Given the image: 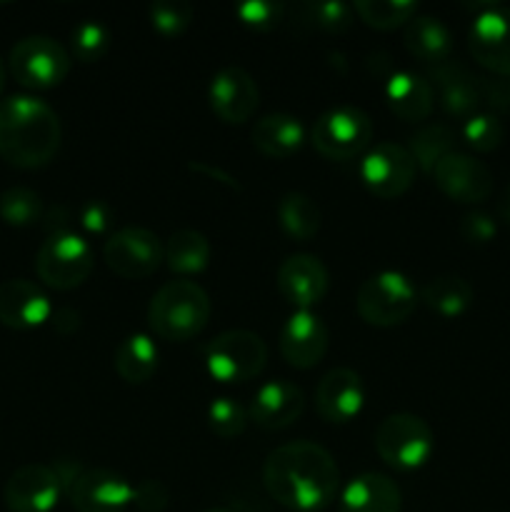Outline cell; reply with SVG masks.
Listing matches in <instances>:
<instances>
[{
	"label": "cell",
	"instance_id": "cell-32",
	"mask_svg": "<svg viewBox=\"0 0 510 512\" xmlns=\"http://www.w3.org/2000/svg\"><path fill=\"white\" fill-rule=\"evenodd\" d=\"M353 10L368 28L395 30L405 28L418 15V3L413 0H360L353 5Z\"/></svg>",
	"mask_w": 510,
	"mask_h": 512
},
{
	"label": "cell",
	"instance_id": "cell-14",
	"mask_svg": "<svg viewBox=\"0 0 510 512\" xmlns=\"http://www.w3.org/2000/svg\"><path fill=\"white\" fill-rule=\"evenodd\" d=\"M75 512H125L133 505V485L108 468H83L65 488Z\"/></svg>",
	"mask_w": 510,
	"mask_h": 512
},
{
	"label": "cell",
	"instance_id": "cell-38",
	"mask_svg": "<svg viewBox=\"0 0 510 512\" xmlns=\"http://www.w3.org/2000/svg\"><path fill=\"white\" fill-rule=\"evenodd\" d=\"M285 5L275 3V0H248V3L235 5V18L245 25V28L255 30V33H270L283 23Z\"/></svg>",
	"mask_w": 510,
	"mask_h": 512
},
{
	"label": "cell",
	"instance_id": "cell-11",
	"mask_svg": "<svg viewBox=\"0 0 510 512\" xmlns=\"http://www.w3.org/2000/svg\"><path fill=\"white\" fill-rule=\"evenodd\" d=\"M418 165L405 145L400 143H375L368 153L360 158L358 175L360 183L375 198L395 200L405 195L413 185Z\"/></svg>",
	"mask_w": 510,
	"mask_h": 512
},
{
	"label": "cell",
	"instance_id": "cell-29",
	"mask_svg": "<svg viewBox=\"0 0 510 512\" xmlns=\"http://www.w3.org/2000/svg\"><path fill=\"white\" fill-rule=\"evenodd\" d=\"M275 215H278V225L288 238L298 240V243H308L320 233L323 225V215H320L318 203L310 195L290 190L275 205Z\"/></svg>",
	"mask_w": 510,
	"mask_h": 512
},
{
	"label": "cell",
	"instance_id": "cell-8",
	"mask_svg": "<svg viewBox=\"0 0 510 512\" xmlns=\"http://www.w3.org/2000/svg\"><path fill=\"white\" fill-rule=\"evenodd\" d=\"M70 50L50 35H28L10 48L8 70L28 90L58 88L70 73Z\"/></svg>",
	"mask_w": 510,
	"mask_h": 512
},
{
	"label": "cell",
	"instance_id": "cell-4",
	"mask_svg": "<svg viewBox=\"0 0 510 512\" xmlns=\"http://www.w3.org/2000/svg\"><path fill=\"white\" fill-rule=\"evenodd\" d=\"M203 363L215 383L243 385L265 370L268 345L253 330H225L205 345Z\"/></svg>",
	"mask_w": 510,
	"mask_h": 512
},
{
	"label": "cell",
	"instance_id": "cell-23",
	"mask_svg": "<svg viewBox=\"0 0 510 512\" xmlns=\"http://www.w3.org/2000/svg\"><path fill=\"white\" fill-rule=\"evenodd\" d=\"M383 98L390 113L403 123H423L435 108V90L428 75L415 70H393L385 78Z\"/></svg>",
	"mask_w": 510,
	"mask_h": 512
},
{
	"label": "cell",
	"instance_id": "cell-47",
	"mask_svg": "<svg viewBox=\"0 0 510 512\" xmlns=\"http://www.w3.org/2000/svg\"><path fill=\"white\" fill-rule=\"evenodd\" d=\"M205 512H235V510H228V508H210V510H205Z\"/></svg>",
	"mask_w": 510,
	"mask_h": 512
},
{
	"label": "cell",
	"instance_id": "cell-28",
	"mask_svg": "<svg viewBox=\"0 0 510 512\" xmlns=\"http://www.w3.org/2000/svg\"><path fill=\"white\" fill-rule=\"evenodd\" d=\"M165 265L180 278L203 273L210 265V240L200 230H175L165 240Z\"/></svg>",
	"mask_w": 510,
	"mask_h": 512
},
{
	"label": "cell",
	"instance_id": "cell-36",
	"mask_svg": "<svg viewBox=\"0 0 510 512\" xmlns=\"http://www.w3.org/2000/svg\"><path fill=\"white\" fill-rule=\"evenodd\" d=\"M205 418H208V428L223 440L240 438L250 423L248 408H243V405L235 398H230V395H220V398L210 400Z\"/></svg>",
	"mask_w": 510,
	"mask_h": 512
},
{
	"label": "cell",
	"instance_id": "cell-30",
	"mask_svg": "<svg viewBox=\"0 0 510 512\" xmlns=\"http://www.w3.org/2000/svg\"><path fill=\"white\" fill-rule=\"evenodd\" d=\"M420 300L440 318H460L473 305V285L460 275H438L420 290Z\"/></svg>",
	"mask_w": 510,
	"mask_h": 512
},
{
	"label": "cell",
	"instance_id": "cell-19",
	"mask_svg": "<svg viewBox=\"0 0 510 512\" xmlns=\"http://www.w3.org/2000/svg\"><path fill=\"white\" fill-rule=\"evenodd\" d=\"M365 385L355 370L333 368L318 380L315 410L330 425H345L363 413Z\"/></svg>",
	"mask_w": 510,
	"mask_h": 512
},
{
	"label": "cell",
	"instance_id": "cell-9",
	"mask_svg": "<svg viewBox=\"0 0 510 512\" xmlns=\"http://www.w3.org/2000/svg\"><path fill=\"white\" fill-rule=\"evenodd\" d=\"M95 253L80 233H53L40 243L35 273L40 283L53 290H75L90 278Z\"/></svg>",
	"mask_w": 510,
	"mask_h": 512
},
{
	"label": "cell",
	"instance_id": "cell-6",
	"mask_svg": "<svg viewBox=\"0 0 510 512\" xmlns=\"http://www.w3.org/2000/svg\"><path fill=\"white\" fill-rule=\"evenodd\" d=\"M375 453L380 455L385 465L395 470H418L433 458L435 453V433L415 413H393L383 418L373 435Z\"/></svg>",
	"mask_w": 510,
	"mask_h": 512
},
{
	"label": "cell",
	"instance_id": "cell-10",
	"mask_svg": "<svg viewBox=\"0 0 510 512\" xmlns=\"http://www.w3.org/2000/svg\"><path fill=\"white\" fill-rule=\"evenodd\" d=\"M103 260L125 280H143L165 263V243L148 228L125 225L113 230L103 245Z\"/></svg>",
	"mask_w": 510,
	"mask_h": 512
},
{
	"label": "cell",
	"instance_id": "cell-24",
	"mask_svg": "<svg viewBox=\"0 0 510 512\" xmlns=\"http://www.w3.org/2000/svg\"><path fill=\"white\" fill-rule=\"evenodd\" d=\"M340 512H400L403 493L383 473H360L340 490Z\"/></svg>",
	"mask_w": 510,
	"mask_h": 512
},
{
	"label": "cell",
	"instance_id": "cell-43",
	"mask_svg": "<svg viewBox=\"0 0 510 512\" xmlns=\"http://www.w3.org/2000/svg\"><path fill=\"white\" fill-rule=\"evenodd\" d=\"M480 93H483V103L488 105V113L498 115L510 113V78H480Z\"/></svg>",
	"mask_w": 510,
	"mask_h": 512
},
{
	"label": "cell",
	"instance_id": "cell-25",
	"mask_svg": "<svg viewBox=\"0 0 510 512\" xmlns=\"http://www.w3.org/2000/svg\"><path fill=\"white\" fill-rule=\"evenodd\" d=\"M250 140H253V148L263 153L265 158L285 160L303 148L308 133H305L303 123L295 115L270 113L255 120L253 130H250Z\"/></svg>",
	"mask_w": 510,
	"mask_h": 512
},
{
	"label": "cell",
	"instance_id": "cell-1",
	"mask_svg": "<svg viewBox=\"0 0 510 512\" xmlns=\"http://www.w3.org/2000/svg\"><path fill=\"white\" fill-rule=\"evenodd\" d=\"M263 485L285 510L320 512L340 493V470L333 455L310 440H293L270 450Z\"/></svg>",
	"mask_w": 510,
	"mask_h": 512
},
{
	"label": "cell",
	"instance_id": "cell-26",
	"mask_svg": "<svg viewBox=\"0 0 510 512\" xmlns=\"http://www.w3.org/2000/svg\"><path fill=\"white\" fill-rule=\"evenodd\" d=\"M403 45L423 65H443L453 53V33L435 15H415L403 30Z\"/></svg>",
	"mask_w": 510,
	"mask_h": 512
},
{
	"label": "cell",
	"instance_id": "cell-33",
	"mask_svg": "<svg viewBox=\"0 0 510 512\" xmlns=\"http://www.w3.org/2000/svg\"><path fill=\"white\" fill-rule=\"evenodd\" d=\"M43 215V198L35 190L15 185L0 195V220L8 223L10 228H30V225L40 223Z\"/></svg>",
	"mask_w": 510,
	"mask_h": 512
},
{
	"label": "cell",
	"instance_id": "cell-2",
	"mask_svg": "<svg viewBox=\"0 0 510 512\" xmlns=\"http://www.w3.org/2000/svg\"><path fill=\"white\" fill-rule=\"evenodd\" d=\"M63 140L60 118L35 95L0 100V158L20 170H38L53 163Z\"/></svg>",
	"mask_w": 510,
	"mask_h": 512
},
{
	"label": "cell",
	"instance_id": "cell-21",
	"mask_svg": "<svg viewBox=\"0 0 510 512\" xmlns=\"http://www.w3.org/2000/svg\"><path fill=\"white\" fill-rule=\"evenodd\" d=\"M305 413V393L285 378L268 380L255 390L248 405L250 423L263 430H285Z\"/></svg>",
	"mask_w": 510,
	"mask_h": 512
},
{
	"label": "cell",
	"instance_id": "cell-13",
	"mask_svg": "<svg viewBox=\"0 0 510 512\" xmlns=\"http://www.w3.org/2000/svg\"><path fill=\"white\" fill-rule=\"evenodd\" d=\"M430 180L445 198L460 205H478L493 193V173L488 165L460 150L445 155L430 173Z\"/></svg>",
	"mask_w": 510,
	"mask_h": 512
},
{
	"label": "cell",
	"instance_id": "cell-20",
	"mask_svg": "<svg viewBox=\"0 0 510 512\" xmlns=\"http://www.w3.org/2000/svg\"><path fill=\"white\" fill-rule=\"evenodd\" d=\"M428 80L435 90V100H438L443 113L450 115V118L468 120L483 105L480 75L470 73L465 65L455 63V60L430 68Z\"/></svg>",
	"mask_w": 510,
	"mask_h": 512
},
{
	"label": "cell",
	"instance_id": "cell-7",
	"mask_svg": "<svg viewBox=\"0 0 510 512\" xmlns=\"http://www.w3.org/2000/svg\"><path fill=\"white\" fill-rule=\"evenodd\" d=\"M310 143L323 158L338 163L363 158L373 148V120L363 108L335 105L313 123Z\"/></svg>",
	"mask_w": 510,
	"mask_h": 512
},
{
	"label": "cell",
	"instance_id": "cell-3",
	"mask_svg": "<svg viewBox=\"0 0 510 512\" xmlns=\"http://www.w3.org/2000/svg\"><path fill=\"white\" fill-rule=\"evenodd\" d=\"M213 303L203 285L195 280H168L153 293L148 305V325L160 340L188 343L210 323Z\"/></svg>",
	"mask_w": 510,
	"mask_h": 512
},
{
	"label": "cell",
	"instance_id": "cell-12",
	"mask_svg": "<svg viewBox=\"0 0 510 512\" xmlns=\"http://www.w3.org/2000/svg\"><path fill=\"white\" fill-rule=\"evenodd\" d=\"M468 50L475 63L495 78H510V8L500 3L480 5L468 28Z\"/></svg>",
	"mask_w": 510,
	"mask_h": 512
},
{
	"label": "cell",
	"instance_id": "cell-27",
	"mask_svg": "<svg viewBox=\"0 0 510 512\" xmlns=\"http://www.w3.org/2000/svg\"><path fill=\"white\" fill-rule=\"evenodd\" d=\"M160 350L148 333H130L120 340L113 355V368L128 385H145L158 373Z\"/></svg>",
	"mask_w": 510,
	"mask_h": 512
},
{
	"label": "cell",
	"instance_id": "cell-17",
	"mask_svg": "<svg viewBox=\"0 0 510 512\" xmlns=\"http://www.w3.org/2000/svg\"><path fill=\"white\" fill-rule=\"evenodd\" d=\"M275 285L280 298L295 310H313L328 295L330 275L318 255L295 253L280 263Z\"/></svg>",
	"mask_w": 510,
	"mask_h": 512
},
{
	"label": "cell",
	"instance_id": "cell-15",
	"mask_svg": "<svg viewBox=\"0 0 510 512\" xmlns=\"http://www.w3.org/2000/svg\"><path fill=\"white\" fill-rule=\"evenodd\" d=\"M208 105L225 125L248 123L260 105L258 83L240 65H225L210 78Z\"/></svg>",
	"mask_w": 510,
	"mask_h": 512
},
{
	"label": "cell",
	"instance_id": "cell-37",
	"mask_svg": "<svg viewBox=\"0 0 510 512\" xmlns=\"http://www.w3.org/2000/svg\"><path fill=\"white\" fill-rule=\"evenodd\" d=\"M148 20L163 38H178L193 23V8L188 3H175V0L153 3L148 8Z\"/></svg>",
	"mask_w": 510,
	"mask_h": 512
},
{
	"label": "cell",
	"instance_id": "cell-44",
	"mask_svg": "<svg viewBox=\"0 0 510 512\" xmlns=\"http://www.w3.org/2000/svg\"><path fill=\"white\" fill-rule=\"evenodd\" d=\"M50 323L60 335H73L80 328V315L73 308H55L50 315Z\"/></svg>",
	"mask_w": 510,
	"mask_h": 512
},
{
	"label": "cell",
	"instance_id": "cell-40",
	"mask_svg": "<svg viewBox=\"0 0 510 512\" xmlns=\"http://www.w3.org/2000/svg\"><path fill=\"white\" fill-rule=\"evenodd\" d=\"M115 225V208L105 200H88L75 210V228L88 235H103Z\"/></svg>",
	"mask_w": 510,
	"mask_h": 512
},
{
	"label": "cell",
	"instance_id": "cell-5",
	"mask_svg": "<svg viewBox=\"0 0 510 512\" xmlns=\"http://www.w3.org/2000/svg\"><path fill=\"white\" fill-rule=\"evenodd\" d=\"M420 290L408 275L398 270H380L360 283L355 293V310L360 320L375 328H395L415 313Z\"/></svg>",
	"mask_w": 510,
	"mask_h": 512
},
{
	"label": "cell",
	"instance_id": "cell-39",
	"mask_svg": "<svg viewBox=\"0 0 510 512\" xmlns=\"http://www.w3.org/2000/svg\"><path fill=\"white\" fill-rule=\"evenodd\" d=\"M353 5H345V3H310L308 5V20H313L315 28L325 30V33H343L353 25Z\"/></svg>",
	"mask_w": 510,
	"mask_h": 512
},
{
	"label": "cell",
	"instance_id": "cell-42",
	"mask_svg": "<svg viewBox=\"0 0 510 512\" xmlns=\"http://www.w3.org/2000/svg\"><path fill=\"white\" fill-rule=\"evenodd\" d=\"M170 503V490L163 480H140L133 485V505L140 512H163Z\"/></svg>",
	"mask_w": 510,
	"mask_h": 512
},
{
	"label": "cell",
	"instance_id": "cell-31",
	"mask_svg": "<svg viewBox=\"0 0 510 512\" xmlns=\"http://www.w3.org/2000/svg\"><path fill=\"white\" fill-rule=\"evenodd\" d=\"M405 148H408L410 155H413L415 165H418V168L430 178L435 165H438L445 155L458 150V133L445 123L420 125V128L410 135Z\"/></svg>",
	"mask_w": 510,
	"mask_h": 512
},
{
	"label": "cell",
	"instance_id": "cell-18",
	"mask_svg": "<svg viewBox=\"0 0 510 512\" xmlns=\"http://www.w3.org/2000/svg\"><path fill=\"white\" fill-rule=\"evenodd\" d=\"M63 498V485L53 465H20L3 488L5 508L10 512H53Z\"/></svg>",
	"mask_w": 510,
	"mask_h": 512
},
{
	"label": "cell",
	"instance_id": "cell-46",
	"mask_svg": "<svg viewBox=\"0 0 510 512\" xmlns=\"http://www.w3.org/2000/svg\"><path fill=\"white\" fill-rule=\"evenodd\" d=\"M3 88H5V63L3 58H0V93H3Z\"/></svg>",
	"mask_w": 510,
	"mask_h": 512
},
{
	"label": "cell",
	"instance_id": "cell-34",
	"mask_svg": "<svg viewBox=\"0 0 510 512\" xmlns=\"http://www.w3.org/2000/svg\"><path fill=\"white\" fill-rule=\"evenodd\" d=\"M458 138L475 153H493L503 145L505 125L498 115L488 113V110H478L468 120H463Z\"/></svg>",
	"mask_w": 510,
	"mask_h": 512
},
{
	"label": "cell",
	"instance_id": "cell-35",
	"mask_svg": "<svg viewBox=\"0 0 510 512\" xmlns=\"http://www.w3.org/2000/svg\"><path fill=\"white\" fill-rule=\"evenodd\" d=\"M110 43H113V35L108 25L100 20H83L70 33V58L78 63H98L110 50Z\"/></svg>",
	"mask_w": 510,
	"mask_h": 512
},
{
	"label": "cell",
	"instance_id": "cell-22",
	"mask_svg": "<svg viewBox=\"0 0 510 512\" xmlns=\"http://www.w3.org/2000/svg\"><path fill=\"white\" fill-rule=\"evenodd\" d=\"M53 315L48 293L38 283L10 278L0 283V323L13 330H33Z\"/></svg>",
	"mask_w": 510,
	"mask_h": 512
},
{
	"label": "cell",
	"instance_id": "cell-45",
	"mask_svg": "<svg viewBox=\"0 0 510 512\" xmlns=\"http://www.w3.org/2000/svg\"><path fill=\"white\" fill-rule=\"evenodd\" d=\"M498 218L503 220L505 225H510V183L505 185L503 195H500L498 200Z\"/></svg>",
	"mask_w": 510,
	"mask_h": 512
},
{
	"label": "cell",
	"instance_id": "cell-16",
	"mask_svg": "<svg viewBox=\"0 0 510 512\" xmlns=\"http://www.w3.org/2000/svg\"><path fill=\"white\" fill-rule=\"evenodd\" d=\"M330 348L328 325L313 310H293L278 335V350L288 365L298 370H313L323 363Z\"/></svg>",
	"mask_w": 510,
	"mask_h": 512
},
{
	"label": "cell",
	"instance_id": "cell-41",
	"mask_svg": "<svg viewBox=\"0 0 510 512\" xmlns=\"http://www.w3.org/2000/svg\"><path fill=\"white\" fill-rule=\"evenodd\" d=\"M460 235L470 245H488L498 235V223H495L493 215L483 213V210H473V213L463 215V220H460Z\"/></svg>",
	"mask_w": 510,
	"mask_h": 512
}]
</instances>
